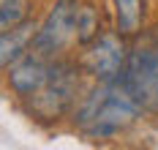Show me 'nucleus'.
Masks as SVG:
<instances>
[{"label":"nucleus","mask_w":158,"mask_h":150,"mask_svg":"<svg viewBox=\"0 0 158 150\" xmlns=\"http://www.w3.org/2000/svg\"><path fill=\"white\" fill-rule=\"evenodd\" d=\"M139 112L142 104L131 96V90L120 82V77H114L90 90V96L79 104L74 123L90 139H109L126 131L139 117Z\"/></svg>","instance_id":"f257e3e1"},{"label":"nucleus","mask_w":158,"mask_h":150,"mask_svg":"<svg viewBox=\"0 0 158 150\" xmlns=\"http://www.w3.org/2000/svg\"><path fill=\"white\" fill-rule=\"evenodd\" d=\"M77 90H79L77 71L68 63H55L49 79L27 98V106L38 120H60L74 106Z\"/></svg>","instance_id":"f03ea898"},{"label":"nucleus","mask_w":158,"mask_h":150,"mask_svg":"<svg viewBox=\"0 0 158 150\" xmlns=\"http://www.w3.org/2000/svg\"><path fill=\"white\" fill-rule=\"evenodd\" d=\"M120 82L142 104V109H158V44L144 41L128 52Z\"/></svg>","instance_id":"7ed1b4c3"},{"label":"nucleus","mask_w":158,"mask_h":150,"mask_svg":"<svg viewBox=\"0 0 158 150\" xmlns=\"http://www.w3.org/2000/svg\"><path fill=\"white\" fill-rule=\"evenodd\" d=\"M77 11L79 0H57L52 6V11L47 14V19L41 22V27L35 30L30 49L55 60V55L63 52L65 44L77 35Z\"/></svg>","instance_id":"20e7f679"},{"label":"nucleus","mask_w":158,"mask_h":150,"mask_svg":"<svg viewBox=\"0 0 158 150\" xmlns=\"http://www.w3.org/2000/svg\"><path fill=\"white\" fill-rule=\"evenodd\" d=\"M126 60L128 52L120 33H101L87 44V52L82 55V68L98 82H106V79L120 77V71L126 68Z\"/></svg>","instance_id":"39448f33"},{"label":"nucleus","mask_w":158,"mask_h":150,"mask_svg":"<svg viewBox=\"0 0 158 150\" xmlns=\"http://www.w3.org/2000/svg\"><path fill=\"white\" fill-rule=\"evenodd\" d=\"M52 66H55L52 57H44V55H38L35 49H27L16 63H11V66L6 68L8 71L11 90H14L16 96H22V98H30L33 93L49 79Z\"/></svg>","instance_id":"423d86ee"},{"label":"nucleus","mask_w":158,"mask_h":150,"mask_svg":"<svg viewBox=\"0 0 158 150\" xmlns=\"http://www.w3.org/2000/svg\"><path fill=\"white\" fill-rule=\"evenodd\" d=\"M35 25L30 19H25L22 25H16L11 30H3L0 33V63L3 68H8L11 63H16L25 52L33 47V38H35Z\"/></svg>","instance_id":"0eeeda50"},{"label":"nucleus","mask_w":158,"mask_h":150,"mask_svg":"<svg viewBox=\"0 0 158 150\" xmlns=\"http://www.w3.org/2000/svg\"><path fill=\"white\" fill-rule=\"evenodd\" d=\"M120 35H136L144 25V0H112Z\"/></svg>","instance_id":"6e6552de"},{"label":"nucleus","mask_w":158,"mask_h":150,"mask_svg":"<svg viewBox=\"0 0 158 150\" xmlns=\"http://www.w3.org/2000/svg\"><path fill=\"white\" fill-rule=\"evenodd\" d=\"M101 35V19H98V14H95L93 6H79L77 11V41L79 44H90L93 38H98Z\"/></svg>","instance_id":"1a4fd4ad"},{"label":"nucleus","mask_w":158,"mask_h":150,"mask_svg":"<svg viewBox=\"0 0 158 150\" xmlns=\"http://www.w3.org/2000/svg\"><path fill=\"white\" fill-rule=\"evenodd\" d=\"M27 19V0H0V27L11 30Z\"/></svg>","instance_id":"9d476101"}]
</instances>
